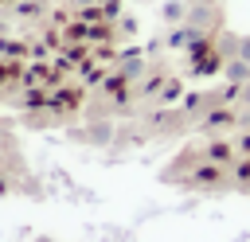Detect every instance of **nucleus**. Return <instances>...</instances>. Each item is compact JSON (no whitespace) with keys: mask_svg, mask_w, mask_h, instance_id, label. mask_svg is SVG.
<instances>
[{"mask_svg":"<svg viewBox=\"0 0 250 242\" xmlns=\"http://www.w3.org/2000/svg\"><path fill=\"white\" fill-rule=\"evenodd\" d=\"M184 23H188L191 31H203V35H211V31H215V23H219V8H215V4H191Z\"/></svg>","mask_w":250,"mask_h":242,"instance_id":"obj_1","label":"nucleus"},{"mask_svg":"<svg viewBox=\"0 0 250 242\" xmlns=\"http://www.w3.org/2000/svg\"><path fill=\"white\" fill-rule=\"evenodd\" d=\"M211 51H215V59H223V62L234 59V55H238V35H234V31H223L219 43H211Z\"/></svg>","mask_w":250,"mask_h":242,"instance_id":"obj_2","label":"nucleus"},{"mask_svg":"<svg viewBox=\"0 0 250 242\" xmlns=\"http://www.w3.org/2000/svg\"><path fill=\"white\" fill-rule=\"evenodd\" d=\"M223 74H227L234 86H246V82H250V62H242V59H227V62H223Z\"/></svg>","mask_w":250,"mask_h":242,"instance_id":"obj_3","label":"nucleus"},{"mask_svg":"<svg viewBox=\"0 0 250 242\" xmlns=\"http://www.w3.org/2000/svg\"><path fill=\"white\" fill-rule=\"evenodd\" d=\"M188 8H191V4H188V0H168V4H164V8H160V16H164V20H168V23H176V27H180V23H184V20H188Z\"/></svg>","mask_w":250,"mask_h":242,"instance_id":"obj_4","label":"nucleus"},{"mask_svg":"<svg viewBox=\"0 0 250 242\" xmlns=\"http://www.w3.org/2000/svg\"><path fill=\"white\" fill-rule=\"evenodd\" d=\"M109 137H113V125H94V129H90V141H94V144H105Z\"/></svg>","mask_w":250,"mask_h":242,"instance_id":"obj_5","label":"nucleus"},{"mask_svg":"<svg viewBox=\"0 0 250 242\" xmlns=\"http://www.w3.org/2000/svg\"><path fill=\"white\" fill-rule=\"evenodd\" d=\"M234 59L250 62V35H238V55H234Z\"/></svg>","mask_w":250,"mask_h":242,"instance_id":"obj_6","label":"nucleus"},{"mask_svg":"<svg viewBox=\"0 0 250 242\" xmlns=\"http://www.w3.org/2000/svg\"><path fill=\"white\" fill-rule=\"evenodd\" d=\"M230 156V144H211V160H227Z\"/></svg>","mask_w":250,"mask_h":242,"instance_id":"obj_7","label":"nucleus"},{"mask_svg":"<svg viewBox=\"0 0 250 242\" xmlns=\"http://www.w3.org/2000/svg\"><path fill=\"white\" fill-rule=\"evenodd\" d=\"M137 70H141V59H129L125 62V78H137Z\"/></svg>","mask_w":250,"mask_h":242,"instance_id":"obj_8","label":"nucleus"},{"mask_svg":"<svg viewBox=\"0 0 250 242\" xmlns=\"http://www.w3.org/2000/svg\"><path fill=\"white\" fill-rule=\"evenodd\" d=\"M238 148H242V152H250V133H246V137L238 141Z\"/></svg>","mask_w":250,"mask_h":242,"instance_id":"obj_9","label":"nucleus"},{"mask_svg":"<svg viewBox=\"0 0 250 242\" xmlns=\"http://www.w3.org/2000/svg\"><path fill=\"white\" fill-rule=\"evenodd\" d=\"M188 4H215V0H188Z\"/></svg>","mask_w":250,"mask_h":242,"instance_id":"obj_10","label":"nucleus"},{"mask_svg":"<svg viewBox=\"0 0 250 242\" xmlns=\"http://www.w3.org/2000/svg\"><path fill=\"white\" fill-rule=\"evenodd\" d=\"M74 4H94V0H74Z\"/></svg>","mask_w":250,"mask_h":242,"instance_id":"obj_11","label":"nucleus"},{"mask_svg":"<svg viewBox=\"0 0 250 242\" xmlns=\"http://www.w3.org/2000/svg\"><path fill=\"white\" fill-rule=\"evenodd\" d=\"M133 4H152V0H133Z\"/></svg>","mask_w":250,"mask_h":242,"instance_id":"obj_12","label":"nucleus"}]
</instances>
